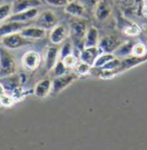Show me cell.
I'll use <instances>...</instances> for the list:
<instances>
[{"instance_id": "obj_1", "label": "cell", "mask_w": 147, "mask_h": 150, "mask_svg": "<svg viewBox=\"0 0 147 150\" xmlns=\"http://www.w3.org/2000/svg\"><path fill=\"white\" fill-rule=\"evenodd\" d=\"M147 61V54L142 57H137V56H127L125 57L123 60H120V65L116 69L110 70V71H103L101 70V73L99 77L103 79H111L115 78V76L123 74L126 71H128L133 67H136L137 66L145 63Z\"/></svg>"}, {"instance_id": "obj_2", "label": "cell", "mask_w": 147, "mask_h": 150, "mask_svg": "<svg viewBox=\"0 0 147 150\" xmlns=\"http://www.w3.org/2000/svg\"><path fill=\"white\" fill-rule=\"evenodd\" d=\"M70 24V33L74 45L77 47L83 46L84 37L87 32V22L83 17H75Z\"/></svg>"}, {"instance_id": "obj_3", "label": "cell", "mask_w": 147, "mask_h": 150, "mask_svg": "<svg viewBox=\"0 0 147 150\" xmlns=\"http://www.w3.org/2000/svg\"><path fill=\"white\" fill-rule=\"evenodd\" d=\"M16 73V64L14 56L4 47L0 46V78Z\"/></svg>"}, {"instance_id": "obj_4", "label": "cell", "mask_w": 147, "mask_h": 150, "mask_svg": "<svg viewBox=\"0 0 147 150\" xmlns=\"http://www.w3.org/2000/svg\"><path fill=\"white\" fill-rule=\"evenodd\" d=\"M33 42L32 40H30L24 37L21 32H15L13 34H10L1 37V43L4 47L10 50L18 49L20 47L31 44Z\"/></svg>"}, {"instance_id": "obj_5", "label": "cell", "mask_w": 147, "mask_h": 150, "mask_svg": "<svg viewBox=\"0 0 147 150\" xmlns=\"http://www.w3.org/2000/svg\"><path fill=\"white\" fill-rule=\"evenodd\" d=\"M78 78V76L75 73L73 74H65L61 76L55 77L53 80H52V89L50 95L57 96L62 91L67 88L71 84Z\"/></svg>"}, {"instance_id": "obj_6", "label": "cell", "mask_w": 147, "mask_h": 150, "mask_svg": "<svg viewBox=\"0 0 147 150\" xmlns=\"http://www.w3.org/2000/svg\"><path fill=\"white\" fill-rule=\"evenodd\" d=\"M36 26L42 28L45 30H50L54 28L59 22L57 16L52 11L46 10L42 11L36 17Z\"/></svg>"}, {"instance_id": "obj_7", "label": "cell", "mask_w": 147, "mask_h": 150, "mask_svg": "<svg viewBox=\"0 0 147 150\" xmlns=\"http://www.w3.org/2000/svg\"><path fill=\"white\" fill-rule=\"evenodd\" d=\"M41 61V54L34 50L26 52L22 57V65L23 68L27 71H34L36 70Z\"/></svg>"}, {"instance_id": "obj_8", "label": "cell", "mask_w": 147, "mask_h": 150, "mask_svg": "<svg viewBox=\"0 0 147 150\" xmlns=\"http://www.w3.org/2000/svg\"><path fill=\"white\" fill-rule=\"evenodd\" d=\"M122 44L120 39L115 35H107L99 41L98 47L103 50V53H114L120 46Z\"/></svg>"}, {"instance_id": "obj_9", "label": "cell", "mask_w": 147, "mask_h": 150, "mask_svg": "<svg viewBox=\"0 0 147 150\" xmlns=\"http://www.w3.org/2000/svg\"><path fill=\"white\" fill-rule=\"evenodd\" d=\"M103 53V50L98 46L91 47H84V49L81 50L80 52V60L93 67L96 60Z\"/></svg>"}, {"instance_id": "obj_10", "label": "cell", "mask_w": 147, "mask_h": 150, "mask_svg": "<svg viewBox=\"0 0 147 150\" xmlns=\"http://www.w3.org/2000/svg\"><path fill=\"white\" fill-rule=\"evenodd\" d=\"M27 26H29V24L24 22L5 21L4 23L0 25V37L10 34H13L15 32H20Z\"/></svg>"}, {"instance_id": "obj_11", "label": "cell", "mask_w": 147, "mask_h": 150, "mask_svg": "<svg viewBox=\"0 0 147 150\" xmlns=\"http://www.w3.org/2000/svg\"><path fill=\"white\" fill-rule=\"evenodd\" d=\"M59 55V49L58 45L53 44L49 46L46 52V58H45V67L47 72L53 70L54 66L56 65Z\"/></svg>"}, {"instance_id": "obj_12", "label": "cell", "mask_w": 147, "mask_h": 150, "mask_svg": "<svg viewBox=\"0 0 147 150\" xmlns=\"http://www.w3.org/2000/svg\"><path fill=\"white\" fill-rule=\"evenodd\" d=\"M112 14V7L108 0H100L96 5L95 9V16L100 21H106Z\"/></svg>"}, {"instance_id": "obj_13", "label": "cell", "mask_w": 147, "mask_h": 150, "mask_svg": "<svg viewBox=\"0 0 147 150\" xmlns=\"http://www.w3.org/2000/svg\"><path fill=\"white\" fill-rule=\"evenodd\" d=\"M41 5V0H15L12 4V14L24 11Z\"/></svg>"}, {"instance_id": "obj_14", "label": "cell", "mask_w": 147, "mask_h": 150, "mask_svg": "<svg viewBox=\"0 0 147 150\" xmlns=\"http://www.w3.org/2000/svg\"><path fill=\"white\" fill-rule=\"evenodd\" d=\"M0 83L3 85L7 93H11L16 88L22 86V82L20 79V74L16 73L12 75H9L6 77L0 78Z\"/></svg>"}, {"instance_id": "obj_15", "label": "cell", "mask_w": 147, "mask_h": 150, "mask_svg": "<svg viewBox=\"0 0 147 150\" xmlns=\"http://www.w3.org/2000/svg\"><path fill=\"white\" fill-rule=\"evenodd\" d=\"M39 15L38 8H33L24 11L11 14L5 21H16V22H24L27 23L32 19H34Z\"/></svg>"}, {"instance_id": "obj_16", "label": "cell", "mask_w": 147, "mask_h": 150, "mask_svg": "<svg viewBox=\"0 0 147 150\" xmlns=\"http://www.w3.org/2000/svg\"><path fill=\"white\" fill-rule=\"evenodd\" d=\"M67 37V30L64 25L57 24L54 28L51 30L49 39L53 44L59 45L62 43Z\"/></svg>"}, {"instance_id": "obj_17", "label": "cell", "mask_w": 147, "mask_h": 150, "mask_svg": "<svg viewBox=\"0 0 147 150\" xmlns=\"http://www.w3.org/2000/svg\"><path fill=\"white\" fill-rule=\"evenodd\" d=\"M52 89V80L50 79H44L41 81H39L34 89L33 91V93L34 96H36L39 98H45L51 93Z\"/></svg>"}, {"instance_id": "obj_18", "label": "cell", "mask_w": 147, "mask_h": 150, "mask_svg": "<svg viewBox=\"0 0 147 150\" xmlns=\"http://www.w3.org/2000/svg\"><path fill=\"white\" fill-rule=\"evenodd\" d=\"M20 32L24 37L32 41L42 39L46 36V30H45L42 28H40L38 26H27Z\"/></svg>"}, {"instance_id": "obj_19", "label": "cell", "mask_w": 147, "mask_h": 150, "mask_svg": "<svg viewBox=\"0 0 147 150\" xmlns=\"http://www.w3.org/2000/svg\"><path fill=\"white\" fill-rule=\"evenodd\" d=\"M65 11L74 17H84L85 7L77 1H68L65 6Z\"/></svg>"}, {"instance_id": "obj_20", "label": "cell", "mask_w": 147, "mask_h": 150, "mask_svg": "<svg viewBox=\"0 0 147 150\" xmlns=\"http://www.w3.org/2000/svg\"><path fill=\"white\" fill-rule=\"evenodd\" d=\"M99 41H100V39H99L98 30L96 27L91 26L89 28L86 32V35L84 37V47H96L99 44Z\"/></svg>"}, {"instance_id": "obj_21", "label": "cell", "mask_w": 147, "mask_h": 150, "mask_svg": "<svg viewBox=\"0 0 147 150\" xmlns=\"http://www.w3.org/2000/svg\"><path fill=\"white\" fill-rule=\"evenodd\" d=\"M134 43L132 42H122V44L118 47L117 49L113 53L115 57H127L132 55V47Z\"/></svg>"}, {"instance_id": "obj_22", "label": "cell", "mask_w": 147, "mask_h": 150, "mask_svg": "<svg viewBox=\"0 0 147 150\" xmlns=\"http://www.w3.org/2000/svg\"><path fill=\"white\" fill-rule=\"evenodd\" d=\"M114 58H115V56L114 55V54L112 53H103L101 55L98 56V58L96 60L94 63V67L97 68V69H101L104 65H106L108 61L113 60Z\"/></svg>"}, {"instance_id": "obj_23", "label": "cell", "mask_w": 147, "mask_h": 150, "mask_svg": "<svg viewBox=\"0 0 147 150\" xmlns=\"http://www.w3.org/2000/svg\"><path fill=\"white\" fill-rule=\"evenodd\" d=\"M122 31L128 36H137L140 34L141 30L137 24L129 23H127L123 26Z\"/></svg>"}, {"instance_id": "obj_24", "label": "cell", "mask_w": 147, "mask_h": 150, "mask_svg": "<svg viewBox=\"0 0 147 150\" xmlns=\"http://www.w3.org/2000/svg\"><path fill=\"white\" fill-rule=\"evenodd\" d=\"M92 69V67L89 66V64L85 63V62H81L80 64H77L75 67V74L79 76H85V75L89 74L90 73Z\"/></svg>"}, {"instance_id": "obj_25", "label": "cell", "mask_w": 147, "mask_h": 150, "mask_svg": "<svg viewBox=\"0 0 147 150\" xmlns=\"http://www.w3.org/2000/svg\"><path fill=\"white\" fill-rule=\"evenodd\" d=\"M12 14V4H3L0 5V22L5 21Z\"/></svg>"}, {"instance_id": "obj_26", "label": "cell", "mask_w": 147, "mask_h": 150, "mask_svg": "<svg viewBox=\"0 0 147 150\" xmlns=\"http://www.w3.org/2000/svg\"><path fill=\"white\" fill-rule=\"evenodd\" d=\"M147 54V47L142 42L135 43L133 45L132 51V55L137 57H142Z\"/></svg>"}, {"instance_id": "obj_27", "label": "cell", "mask_w": 147, "mask_h": 150, "mask_svg": "<svg viewBox=\"0 0 147 150\" xmlns=\"http://www.w3.org/2000/svg\"><path fill=\"white\" fill-rule=\"evenodd\" d=\"M61 60L63 61V63L65 64V66L68 69L75 68L76 66L77 65V62H78L77 56L74 55L73 54H68V55L65 56L63 59H61Z\"/></svg>"}, {"instance_id": "obj_28", "label": "cell", "mask_w": 147, "mask_h": 150, "mask_svg": "<svg viewBox=\"0 0 147 150\" xmlns=\"http://www.w3.org/2000/svg\"><path fill=\"white\" fill-rule=\"evenodd\" d=\"M68 68L65 66V64L63 63V61L60 60L57 61L56 65L54 66V67L53 68V74L55 77H58V76H61V75H64L66 74Z\"/></svg>"}, {"instance_id": "obj_29", "label": "cell", "mask_w": 147, "mask_h": 150, "mask_svg": "<svg viewBox=\"0 0 147 150\" xmlns=\"http://www.w3.org/2000/svg\"><path fill=\"white\" fill-rule=\"evenodd\" d=\"M15 102V98L9 93H5L0 97V105L3 107H11Z\"/></svg>"}, {"instance_id": "obj_30", "label": "cell", "mask_w": 147, "mask_h": 150, "mask_svg": "<svg viewBox=\"0 0 147 150\" xmlns=\"http://www.w3.org/2000/svg\"><path fill=\"white\" fill-rule=\"evenodd\" d=\"M120 60H120V58L115 57L113 60L108 61L106 65H104L100 70H103V71H110V70L116 69L120 65Z\"/></svg>"}, {"instance_id": "obj_31", "label": "cell", "mask_w": 147, "mask_h": 150, "mask_svg": "<svg viewBox=\"0 0 147 150\" xmlns=\"http://www.w3.org/2000/svg\"><path fill=\"white\" fill-rule=\"evenodd\" d=\"M72 54V46L71 43L66 42L65 44H64V46L61 47L60 51H59V56L61 59H63L65 56Z\"/></svg>"}, {"instance_id": "obj_32", "label": "cell", "mask_w": 147, "mask_h": 150, "mask_svg": "<svg viewBox=\"0 0 147 150\" xmlns=\"http://www.w3.org/2000/svg\"><path fill=\"white\" fill-rule=\"evenodd\" d=\"M41 1L53 6H65V4L68 3V0H41Z\"/></svg>"}, {"instance_id": "obj_33", "label": "cell", "mask_w": 147, "mask_h": 150, "mask_svg": "<svg viewBox=\"0 0 147 150\" xmlns=\"http://www.w3.org/2000/svg\"><path fill=\"white\" fill-rule=\"evenodd\" d=\"M122 5L126 6V7H129L134 4V0H118Z\"/></svg>"}, {"instance_id": "obj_34", "label": "cell", "mask_w": 147, "mask_h": 150, "mask_svg": "<svg viewBox=\"0 0 147 150\" xmlns=\"http://www.w3.org/2000/svg\"><path fill=\"white\" fill-rule=\"evenodd\" d=\"M85 2V4L90 6V7H94L97 4V3L100 1V0H84Z\"/></svg>"}, {"instance_id": "obj_35", "label": "cell", "mask_w": 147, "mask_h": 150, "mask_svg": "<svg viewBox=\"0 0 147 150\" xmlns=\"http://www.w3.org/2000/svg\"><path fill=\"white\" fill-rule=\"evenodd\" d=\"M141 13H142V15L147 17V1L143 4V6L141 8Z\"/></svg>"}, {"instance_id": "obj_36", "label": "cell", "mask_w": 147, "mask_h": 150, "mask_svg": "<svg viewBox=\"0 0 147 150\" xmlns=\"http://www.w3.org/2000/svg\"><path fill=\"white\" fill-rule=\"evenodd\" d=\"M5 93H7L6 92V91L4 89V87L3 86V85L0 83V97H2L3 95H4Z\"/></svg>"}, {"instance_id": "obj_37", "label": "cell", "mask_w": 147, "mask_h": 150, "mask_svg": "<svg viewBox=\"0 0 147 150\" xmlns=\"http://www.w3.org/2000/svg\"><path fill=\"white\" fill-rule=\"evenodd\" d=\"M145 1H147V0H145Z\"/></svg>"}]
</instances>
